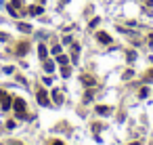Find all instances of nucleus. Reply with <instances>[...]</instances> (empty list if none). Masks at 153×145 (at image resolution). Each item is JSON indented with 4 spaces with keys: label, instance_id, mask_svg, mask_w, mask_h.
Listing matches in <instances>:
<instances>
[{
    "label": "nucleus",
    "instance_id": "obj_1",
    "mask_svg": "<svg viewBox=\"0 0 153 145\" xmlns=\"http://www.w3.org/2000/svg\"><path fill=\"white\" fill-rule=\"evenodd\" d=\"M13 107H15V112H17V118H25V101L23 99H13Z\"/></svg>",
    "mask_w": 153,
    "mask_h": 145
},
{
    "label": "nucleus",
    "instance_id": "obj_2",
    "mask_svg": "<svg viewBox=\"0 0 153 145\" xmlns=\"http://www.w3.org/2000/svg\"><path fill=\"white\" fill-rule=\"evenodd\" d=\"M38 103H40V105H48V95H46V90H38Z\"/></svg>",
    "mask_w": 153,
    "mask_h": 145
},
{
    "label": "nucleus",
    "instance_id": "obj_3",
    "mask_svg": "<svg viewBox=\"0 0 153 145\" xmlns=\"http://www.w3.org/2000/svg\"><path fill=\"white\" fill-rule=\"evenodd\" d=\"M96 38H99V42H103V44H109V42H111V36H109V34H105V32H99V34H96Z\"/></svg>",
    "mask_w": 153,
    "mask_h": 145
},
{
    "label": "nucleus",
    "instance_id": "obj_4",
    "mask_svg": "<svg viewBox=\"0 0 153 145\" xmlns=\"http://www.w3.org/2000/svg\"><path fill=\"white\" fill-rule=\"evenodd\" d=\"M28 49H30V44H28V42H21L19 46L15 49V53H17V55H25V53H28Z\"/></svg>",
    "mask_w": 153,
    "mask_h": 145
},
{
    "label": "nucleus",
    "instance_id": "obj_5",
    "mask_svg": "<svg viewBox=\"0 0 153 145\" xmlns=\"http://www.w3.org/2000/svg\"><path fill=\"white\" fill-rule=\"evenodd\" d=\"M38 55H40V59H42V61L48 57V51H46V46H44V44H40V46H38Z\"/></svg>",
    "mask_w": 153,
    "mask_h": 145
},
{
    "label": "nucleus",
    "instance_id": "obj_6",
    "mask_svg": "<svg viewBox=\"0 0 153 145\" xmlns=\"http://www.w3.org/2000/svg\"><path fill=\"white\" fill-rule=\"evenodd\" d=\"M44 69H46L48 74H52V71H55V63L48 61V59H44Z\"/></svg>",
    "mask_w": 153,
    "mask_h": 145
},
{
    "label": "nucleus",
    "instance_id": "obj_7",
    "mask_svg": "<svg viewBox=\"0 0 153 145\" xmlns=\"http://www.w3.org/2000/svg\"><path fill=\"white\" fill-rule=\"evenodd\" d=\"M78 55H80V46L74 44V46H71V59H74V63L78 61Z\"/></svg>",
    "mask_w": 153,
    "mask_h": 145
},
{
    "label": "nucleus",
    "instance_id": "obj_8",
    "mask_svg": "<svg viewBox=\"0 0 153 145\" xmlns=\"http://www.w3.org/2000/svg\"><path fill=\"white\" fill-rule=\"evenodd\" d=\"M61 76H63V78H69V76H71V67H69V65H63V67H61Z\"/></svg>",
    "mask_w": 153,
    "mask_h": 145
},
{
    "label": "nucleus",
    "instance_id": "obj_9",
    "mask_svg": "<svg viewBox=\"0 0 153 145\" xmlns=\"http://www.w3.org/2000/svg\"><path fill=\"white\" fill-rule=\"evenodd\" d=\"M82 82H84L86 86H94V78H92V76H82Z\"/></svg>",
    "mask_w": 153,
    "mask_h": 145
},
{
    "label": "nucleus",
    "instance_id": "obj_10",
    "mask_svg": "<svg viewBox=\"0 0 153 145\" xmlns=\"http://www.w3.org/2000/svg\"><path fill=\"white\" fill-rule=\"evenodd\" d=\"M109 112H111V107H105V105H99V107H96V114H103V116H107Z\"/></svg>",
    "mask_w": 153,
    "mask_h": 145
},
{
    "label": "nucleus",
    "instance_id": "obj_11",
    "mask_svg": "<svg viewBox=\"0 0 153 145\" xmlns=\"http://www.w3.org/2000/svg\"><path fill=\"white\" fill-rule=\"evenodd\" d=\"M17 30H21V32H32V25H28V23H17Z\"/></svg>",
    "mask_w": 153,
    "mask_h": 145
},
{
    "label": "nucleus",
    "instance_id": "obj_12",
    "mask_svg": "<svg viewBox=\"0 0 153 145\" xmlns=\"http://www.w3.org/2000/svg\"><path fill=\"white\" fill-rule=\"evenodd\" d=\"M42 13V6H30V15H40Z\"/></svg>",
    "mask_w": 153,
    "mask_h": 145
},
{
    "label": "nucleus",
    "instance_id": "obj_13",
    "mask_svg": "<svg viewBox=\"0 0 153 145\" xmlns=\"http://www.w3.org/2000/svg\"><path fill=\"white\" fill-rule=\"evenodd\" d=\"M11 101H13V99H8V97L4 95V101H2V110H8V107H11Z\"/></svg>",
    "mask_w": 153,
    "mask_h": 145
},
{
    "label": "nucleus",
    "instance_id": "obj_14",
    "mask_svg": "<svg viewBox=\"0 0 153 145\" xmlns=\"http://www.w3.org/2000/svg\"><path fill=\"white\" fill-rule=\"evenodd\" d=\"M52 97H55V101H57V103H61V101H63V97H61L59 90H52Z\"/></svg>",
    "mask_w": 153,
    "mask_h": 145
},
{
    "label": "nucleus",
    "instance_id": "obj_15",
    "mask_svg": "<svg viewBox=\"0 0 153 145\" xmlns=\"http://www.w3.org/2000/svg\"><path fill=\"white\" fill-rule=\"evenodd\" d=\"M57 61L61 63V65H67V57L65 55H57Z\"/></svg>",
    "mask_w": 153,
    "mask_h": 145
},
{
    "label": "nucleus",
    "instance_id": "obj_16",
    "mask_svg": "<svg viewBox=\"0 0 153 145\" xmlns=\"http://www.w3.org/2000/svg\"><path fill=\"white\" fill-rule=\"evenodd\" d=\"M147 95H149V88H147V86H145V88H141V93H139V97H141V99H145Z\"/></svg>",
    "mask_w": 153,
    "mask_h": 145
},
{
    "label": "nucleus",
    "instance_id": "obj_17",
    "mask_svg": "<svg viewBox=\"0 0 153 145\" xmlns=\"http://www.w3.org/2000/svg\"><path fill=\"white\" fill-rule=\"evenodd\" d=\"M52 55H61V46L57 44V46H52Z\"/></svg>",
    "mask_w": 153,
    "mask_h": 145
},
{
    "label": "nucleus",
    "instance_id": "obj_18",
    "mask_svg": "<svg viewBox=\"0 0 153 145\" xmlns=\"http://www.w3.org/2000/svg\"><path fill=\"white\" fill-rule=\"evenodd\" d=\"M13 71H15L13 65H6V67H4V74H13Z\"/></svg>",
    "mask_w": 153,
    "mask_h": 145
},
{
    "label": "nucleus",
    "instance_id": "obj_19",
    "mask_svg": "<svg viewBox=\"0 0 153 145\" xmlns=\"http://www.w3.org/2000/svg\"><path fill=\"white\" fill-rule=\"evenodd\" d=\"M134 59H136V53L130 51V53H128V61H134Z\"/></svg>",
    "mask_w": 153,
    "mask_h": 145
},
{
    "label": "nucleus",
    "instance_id": "obj_20",
    "mask_svg": "<svg viewBox=\"0 0 153 145\" xmlns=\"http://www.w3.org/2000/svg\"><path fill=\"white\" fill-rule=\"evenodd\" d=\"M128 78H132V69H128V71L124 74V80H128Z\"/></svg>",
    "mask_w": 153,
    "mask_h": 145
},
{
    "label": "nucleus",
    "instance_id": "obj_21",
    "mask_svg": "<svg viewBox=\"0 0 153 145\" xmlns=\"http://www.w3.org/2000/svg\"><path fill=\"white\" fill-rule=\"evenodd\" d=\"M0 40H2V42H4V40H8V34H2V32H0Z\"/></svg>",
    "mask_w": 153,
    "mask_h": 145
},
{
    "label": "nucleus",
    "instance_id": "obj_22",
    "mask_svg": "<svg viewBox=\"0 0 153 145\" xmlns=\"http://www.w3.org/2000/svg\"><path fill=\"white\" fill-rule=\"evenodd\" d=\"M147 80H153V71H151V74H147Z\"/></svg>",
    "mask_w": 153,
    "mask_h": 145
},
{
    "label": "nucleus",
    "instance_id": "obj_23",
    "mask_svg": "<svg viewBox=\"0 0 153 145\" xmlns=\"http://www.w3.org/2000/svg\"><path fill=\"white\" fill-rule=\"evenodd\" d=\"M149 44H153V34H151V36H149Z\"/></svg>",
    "mask_w": 153,
    "mask_h": 145
},
{
    "label": "nucleus",
    "instance_id": "obj_24",
    "mask_svg": "<svg viewBox=\"0 0 153 145\" xmlns=\"http://www.w3.org/2000/svg\"><path fill=\"white\" fill-rule=\"evenodd\" d=\"M52 145H63V143H61V141H55V143H52Z\"/></svg>",
    "mask_w": 153,
    "mask_h": 145
},
{
    "label": "nucleus",
    "instance_id": "obj_25",
    "mask_svg": "<svg viewBox=\"0 0 153 145\" xmlns=\"http://www.w3.org/2000/svg\"><path fill=\"white\" fill-rule=\"evenodd\" d=\"M130 145H141V143H130Z\"/></svg>",
    "mask_w": 153,
    "mask_h": 145
},
{
    "label": "nucleus",
    "instance_id": "obj_26",
    "mask_svg": "<svg viewBox=\"0 0 153 145\" xmlns=\"http://www.w3.org/2000/svg\"><path fill=\"white\" fill-rule=\"evenodd\" d=\"M61 2H69V0H61Z\"/></svg>",
    "mask_w": 153,
    "mask_h": 145
}]
</instances>
